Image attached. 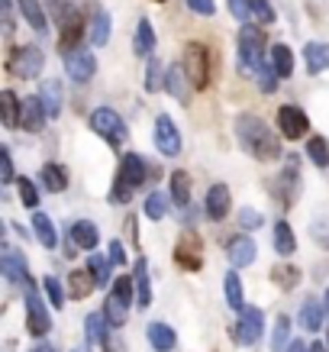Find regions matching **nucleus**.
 <instances>
[{"instance_id":"f257e3e1","label":"nucleus","mask_w":329,"mask_h":352,"mask_svg":"<svg viewBox=\"0 0 329 352\" xmlns=\"http://www.w3.org/2000/svg\"><path fill=\"white\" fill-rule=\"evenodd\" d=\"M236 136L242 142V149L258 162H275L281 159V146H277V136L271 129L255 117V113H242L236 120Z\"/></svg>"},{"instance_id":"f03ea898","label":"nucleus","mask_w":329,"mask_h":352,"mask_svg":"<svg viewBox=\"0 0 329 352\" xmlns=\"http://www.w3.org/2000/svg\"><path fill=\"white\" fill-rule=\"evenodd\" d=\"M146 182V162L139 159L136 152L123 155L120 162V171H117V184L110 191V204H129V197L136 194V188Z\"/></svg>"},{"instance_id":"7ed1b4c3","label":"nucleus","mask_w":329,"mask_h":352,"mask_svg":"<svg viewBox=\"0 0 329 352\" xmlns=\"http://www.w3.org/2000/svg\"><path fill=\"white\" fill-rule=\"evenodd\" d=\"M136 298V278L129 275H120L113 281V291L110 298L104 300V317L110 320V327H123L129 320V304Z\"/></svg>"},{"instance_id":"20e7f679","label":"nucleus","mask_w":329,"mask_h":352,"mask_svg":"<svg viewBox=\"0 0 329 352\" xmlns=\"http://www.w3.org/2000/svg\"><path fill=\"white\" fill-rule=\"evenodd\" d=\"M239 62L245 72H258L265 65V36L252 23H245L239 30Z\"/></svg>"},{"instance_id":"39448f33","label":"nucleus","mask_w":329,"mask_h":352,"mask_svg":"<svg viewBox=\"0 0 329 352\" xmlns=\"http://www.w3.org/2000/svg\"><path fill=\"white\" fill-rule=\"evenodd\" d=\"M43 52L39 45H16L10 55H7V72L13 78H39L43 75Z\"/></svg>"},{"instance_id":"423d86ee","label":"nucleus","mask_w":329,"mask_h":352,"mask_svg":"<svg viewBox=\"0 0 329 352\" xmlns=\"http://www.w3.org/2000/svg\"><path fill=\"white\" fill-rule=\"evenodd\" d=\"M181 65H184V72H188V78H191V85L197 91H203V87L210 85V52H207V45L188 43Z\"/></svg>"},{"instance_id":"0eeeda50","label":"nucleus","mask_w":329,"mask_h":352,"mask_svg":"<svg viewBox=\"0 0 329 352\" xmlns=\"http://www.w3.org/2000/svg\"><path fill=\"white\" fill-rule=\"evenodd\" d=\"M91 126H94V133H100V136L110 142V146H126V136H129V129L126 123H123V117H120L117 110H110V107H100L91 113Z\"/></svg>"},{"instance_id":"6e6552de","label":"nucleus","mask_w":329,"mask_h":352,"mask_svg":"<svg viewBox=\"0 0 329 352\" xmlns=\"http://www.w3.org/2000/svg\"><path fill=\"white\" fill-rule=\"evenodd\" d=\"M174 262H178V268H184V272H197V268L203 265V243L194 230H184V233L178 236Z\"/></svg>"},{"instance_id":"1a4fd4ad","label":"nucleus","mask_w":329,"mask_h":352,"mask_svg":"<svg viewBox=\"0 0 329 352\" xmlns=\"http://www.w3.org/2000/svg\"><path fill=\"white\" fill-rule=\"evenodd\" d=\"M262 327H265L262 307H245L242 317H239V327H236V333H233V340L239 342V346H255L258 336H262Z\"/></svg>"},{"instance_id":"9d476101","label":"nucleus","mask_w":329,"mask_h":352,"mask_svg":"<svg viewBox=\"0 0 329 352\" xmlns=\"http://www.w3.org/2000/svg\"><path fill=\"white\" fill-rule=\"evenodd\" d=\"M58 26H62V30H58V45L65 49V55L81 49L78 43H81V36H84V16H81L78 10H65Z\"/></svg>"},{"instance_id":"9b49d317","label":"nucleus","mask_w":329,"mask_h":352,"mask_svg":"<svg viewBox=\"0 0 329 352\" xmlns=\"http://www.w3.org/2000/svg\"><path fill=\"white\" fill-rule=\"evenodd\" d=\"M155 146H159V152L168 155V159L181 155V133L168 113H161V117L155 120Z\"/></svg>"},{"instance_id":"f8f14e48","label":"nucleus","mask_w":329,"mask_h":352,"mask_svg":"<svg viewBox=\"0 0 329 352\" xmlns=\"http://www.w3.org/2000/svg\"><path fill=\"white\" fill-rule=\"evenodd\" d=\"M65 72L71 75V81H78V85H84V81H91L97 72V58L94 52H87V49H75V52L65 55Z\"/></svg>"},{"instance_id":"ddd939ff","label":"nucleus","mask_w":329,"mask_h":352,"mask_svg":"<svg viewBox=\"0 0 329 352\" xmlns=\"http://www.w3.org/2000/svg\"><path fill=\"white\" fill-rule=\"evenodd\" d=\"M277 129L284 133V139H304L310 129V120L300 107H281L277 110Z\"/></svg>"},{"instance_id":"4468645a","label":"nucleus","mask_w":329,"mask_h":352,"mask_svg":"<svg viewBox=\"0 0 329 352\" xmlns=\"http://www.w3.org/2000/svg\"><path fill=\"white\" fill-rule=\"evenodd\" d=\"M297 188H300L297 162L291 159V162H287V171H281V175H277V182L271 184V191H275V197H277V204H281V207H291V204H294V197H297Z\"/></svg>"},{"instance_id":"2eb2a0df","label":"nucleus","mask_w":329,"mask_h":352,"mask_svg":"<svg viewBox=\"0 0 329 352\" xmlns=\"http://www.w3.org/2000/svg\"><path fill=\"white\" fill-rule=\"evenodd\" d=\"M49 310H45V304L32 291H26V327H30L32 336H45L49 333Z\"/></svg>"},{"instance_id":"dca6fc26","label":"nucleus","mask_w":329,"mask_h":352,"mask_svg":"<svg viewBox=\"0 0 329 352\" xmlns=\"http://www.w3.org/2000/svg\"><path fill=\"white\" fill-rule=\"evenodd\" d=\"M45 107H43V97H26L20 107V126L30 129V133H39L45 126Z\"/></svg>"},{"instance_id":"f3484780","label":"nucleus","mask_w":329,"mask_h":352,"mask_svg":"<svg viewBox=\"0 0 329 352\" xmlns=\"http://www.w3.org/2000/svg\"><path fill=\"white\" fill-rule=\"evenodd\" d=\"M165 87L171 91V97L174 100H181V104H188L191 100V78H188V72H184V65L181 62H174L168 68V78H165Z\"/></svg>"},{"instance_id":"a211bd4d","label":"nucleus","mask_w":329,"mask_h":352,"mask_svg":"<svg viewBox=\"0 0 329 352\" xmlns=\"http://www.w3.org/2000/svg\"><path fill=\"white\" fill-rule=\"evenodd\" d=\"M226 258H229V265L233 268H245L255 262V243L249 239V236H236V239H229V245H226Z\"/></svg>"},{"instance_id":"6ab92c4d","label":"nucleus","mask_w":329,"mask_h":352,"mask_svg":"<svg viewBox=\"0 0 329 352\" xmlns=\"http://www.w3.org/2000/svg\"><path fill=\"white\" fill-rule=\"evenodd\" d=\"M229 204H233L229 188H226V184H213L210 191H207V204H203V210H207L210 220H223V217L229 214Z\"/></svg>"},{"instance_id":"aec40b11","label":"nucleus","mask_w":329,"mask_h":352,"mask_svg":"<svg viewBox=\"0 0 329 352\" xmlns=\"http://www.w3.org/2000/svg\"><path fill=\"white\" fill-rule=\"evenodd\" d=\"M304 62H307V75H319L329 68V45L326 43H307L304 49Z\"/></svg>"},{"instance_id":"412c9836","label":"nucleus","mask_w":329,"mask_h":352,"mask_svg":"<svg viewBox=\"0 0 329 352\" xmlns=\"http://www.w3.org/2000/svg\"><path fill=\"white\" fill-rule=\"evenodd\" d=\"M133 278H136V304H139V307H149V304H152V291H149V262H146V258H136Z\"/></svg>"},{"instance_id":"4be33fe9","label":"nucleus","mask_w":329,"mask_h":352,"mask_svg":"<svg viewBox=\"0 0 329 352\" xmlns=\"http://www.w3.org/2000/svg\"><path fill=\"white\" fill-rule=\"evenodd\" d=\"M71 243H75L78 249H97L100 233H97V226L91 223V220H78V223L71 226Z\"/></svg>"},{"instance_id":"5701e85b","label":"nucleus","mask_w":329,"mask_h":352,"mask_svg":"<svg viewBox=\"0 0 329 352\" xmlns=\"http://www.w3.org/2000/svg\"><path fill=\"white\" fill-rule=\"evenodd\" d=\"M94 288H97V281H94V275H91V272H81V268H78V272H71V275H68V294H71L75 300H84Z\"/></svg>"},{"instance_id":"b1692460","label":"nucleus","mask_w":329,"mask_h":352,"mask_svg":"<svg viewBox=\"0 0 329 352\" xmlns=\"http://www.w3.org/2000/svg\"><path fill=\"white\" fill-rule=\"evenodd\" d=\"M149 342L155 352H171L174 349V342H178V336H174V330H171L168 323H152L149 327Z\"/></svg>"},{"instance_id":"393cba45","label":"nucleus","mask_w":329,"mask_h":352,"mask_svg":"<svg viewBox=\"0 0 329 352\" xmlns=\"http://www.w3.org/2000/svg\"><path fill=\"white\" fill-rule=\"evenodd\" d=\"M271 65H275L277 78H291V75H294V52H291V45H284V43L271 45Z\"/></svg>"},{"instance_id":"a878e982","label":"nucleus","mask_w":329,"mask_h":352,"mask_svg":"<svg viewBox=\"0 0 329 352\" xmlns=\"http://www.w3.org/2000/svg\"><path fill=\"white\" fill-rule=\"evenodd\" d=\"M0 272L10 278V281H16V285H30V275H26V262H23V256L20 252H7L3 256V262H0Z\"/></svg>"},{"instance_id":"bb28decb","label":"nucleus","mask_w":329,"mask_h":352,"mask_svg":"<svg viewBox=\"0 0 329 352\" xmlns=\"http://www.w3.org/2000/svg\"><path fill=\"white\" fill-rule=\"evenodd\" d=\"M20 107H23V100H16L13 91H3V94H0V110H3V126L7 129L20 126Z\"/></svg>"},{"instance_id":"cd10ccee","label":"nucleus","mask_w":329,"mask_h":352,"mask_svg":"<svg viewBox=\"0 0 329 352\" xmlns=\"http://www.w3.org/2000/svg\"><path fill=\"white\" fill-rule=\"evenodd\" d=\"M32 230H36V239H39L45 249H55V243H58V233H55L52 217L36 214V217H32Z\"/></svg>"},{"instance_id":"c85d7f7f","label":"nucleus","mask_w":329,"mask_h":352,"mask_svg":"<svg viewBox=\"0 0 329 352\" xmlns=\"http://www.w3.org/2000/svg\"><path fill=\"white\" fill-rule=\"evenodd\" d=\"M223 281H226L223 288H226V300H229V307H233V310H239V314H242V310H245V298H242V278H239V275H236V272H233V268H229V275H226Z\"/></svg>"},{"instance_id":"c756f323","label":"nucleus","mask_w":329,"mask_h":352,"mask_svg":"<svg viewBox=\"0 0 329 352\" xmlns=\"http://www.w3.org/2000/svg\"><path fill=\"white\" fill-rule=\"evenodd\" d=\"M20 3V13L26 16V23H30L36 32H45V13H43V7H39V0H16Z\"/></svg>"},{"instance_id":"7c9ffc66","label":"nucleus","mask_w":329,"mask_h":352,"mask_svg":"<svg viewBox=\"0 0 329 352\" xmlns=\"http://www.w3.org/2000/svg\"><path fill=\"white\" fill-rule=\"evenodd\" d=\"M271 281H275L277 288H284V291H294L297 288V281H300V268H294V265H275L271 268Z\"/></svg>"},{"instance_id":"2f4dec72","label":"nucleus","mask_w":329,"mask_h":352,"mask_svg":"<svg viewBox=\"0 0 329 352\" xmlns=\"http://www.w3.org/2000/svg\"><path fill=\"white\" fill-rule=\"evenodd\" d=\"M87 336H91V342H97V346H104L113 333H110V320H106L104 314H91L87 317Z\"/></svg>"},{"instance_id":"473e14b6","label":"nucleus","mask_w":329,"mask_h":352,"mask_svg":"<svg viewBox=\"0 0 329 352\" xmlns=\"http://www.w3.org/2000/svg\"><path fill=\"white\" fill-rule=\"evenodd\" d=\"M43 107L49 117H58V110H62V85L58 81H45L43 85Z\"/></svg>"},{"instance_id":"72a5a7b5","label":"nucleus","mask_w":329,"mask_h":352,"mask_svg":"<svg viewBox=\"0 0 329 352\" xmlns=\"http://www.w3.org/2000/svg\"><path fill=\"white\" fill-rule=\"evenodd\" d=\"M323 310L326 307H319L317 300H307V304L300 307V327L307 333H317L319 327H323Z\"/></svg>"},{"instance_id":"f704fd0d","label":"nucleus","mask_w":329,"mask_h":352,"mask_svg":"<svg viewBox=\"0 0 329 352\" xmlns=\"http://www.w3.org/2000/svg\"><path fill=\"white\" fill-rule=\"evenodd\" d=\"M275 249L277 256H294V249H297V239H294V230L281 220V223L275 226Z\"/></svg>"},{"instance_id":"c9c22d12","label":"nucleus","mask_w":329,"mask_h":352,"mask_svg":"<svg viewBox=\"0 0 329 352\" xmlns=\"http://www.w3.org/2000/svg\"><path fill=\"white\" fill-rule=\"evenodd\" d=\"M171 197L178 207H188L191 204V178L184 175V171H174L171 175Z\"/></svg>"},{"instance_id":"e433bc0d","label":"nucleus","mask_w":329,"mask_h":352,"mask_svg":"<svg viewBox=\"0 0 329 352\" xmlns=\"http://www.w3.org/2000/svg\"><path fill=\"white\" fill-rule=\"evenodd\" d=\"M136 52L139 55L155 52V30H152L149 20H139V26H136Z\"/></svg>"},{"instance_id":"4c0bfd02","label":"nucleus","mask_w":329,"mask_h":352,"mask_svg":"<svg viewBox=\"0 0 329 352\" xmlns=\"http://www.w3.org/2000/svg\"><path fill=\"white\" fill-rule=\"evenodd\" d=\"M43 184H45V191H52V194L65 191V188H68V175H65L62 165H45L43 168Z\"/></svg>"},{"instance_id":"58836bf2","label":"nucleus","mask_w":329,"mask_h":352,"mask_svg":"<svg viewBox=\"0 0 329 352\" xmlns=\"http://www.w3.org/2000/svg\"><path fill=\"white\" fill-rule=\"evenodd\" d=\"M307 155H310V162H313V165H319V168H329V142L323 136H310Z\"/></svg>"},{"instance_id":"ea45409f","label":"nucleus","mask_w":329,"mask_h":352,"mask_svg":"<svg viewBox=\"0 0 329 352\" xmlns=\"http://www.w3.org/2000/svg\"><path fill=\"white\" fill-rule=\"evenodd\" d=\"M110 265H113V258H106V256H91V262H87V272L94 275L97 288H100V285H110Z\"/></svg>"},{"instance_id":"a19ab883","label":"nucleus","mask_w":329,"mask_h":352,"mask_svg":"<svg viewBox=\"0 0 329 352\" xmlns=\"http://www.w3.org/2000/svg\"><path fill=\"white\" fill-rule=\"evenodd\" d=\"M110 39V16L100 10H94V26H91V43L94 45H106Z\"/></svg>"},{"instance_id":"79ce46f5","label":"nucleus","mask_w":329,"mask_h":352,"mask_svg":"<svg viewBox=\"0 0 329 352\" xmlns=\"http://www.w3.org/2000/svg\"><path fill=\"white\" fill-rule=\"evenodd\" d=\"M291 340V320H287L284 314L275 320V333H271V349L275 352H284V342Z\"/></svg>"},{"instance_id":"37998d69","label":"nucleus","mask_w":329,"mask_h":352,"mask_svg":"<svg viewBox=\"0 0 329 352\" xmlns=\"http://www.w3.org/2000/svg\"><path fill=\"white\" fill-rule=\"evenodd\" d=\"M165 78L168 75H161L159 58H149V68H146V91H159V87L165 85Z\"/></svg>"},{"instance_id":"c03bdc74","label":"nucleus","mask_w":329,"mask_h":352,"mask_svg":"<svg viewBox=\"0 0 329 352\" xmlns=\"http://www.w3.org/2000/svg\"><path fill=\"white\" fill-rule=\"evenodd\" d=\"M165 210H168V207H165V194L152 191L149 197H146V217H149V220H161Z\"/></svg>"},{"instance_id":"a18cd8bd","label":"nucleus","mask_w":329,"mask_h":352,"mask_svg":"<svg viewBox=\"0 0 329 352\" xmlns=\"http://www.w3.org/2000/svg\"><path fill=\"white\" fill-rule=\"evenodd\" d=\"M45 285V298H49V304H52V307H62L65 304V291H62V281H58V278H45L43 281Z\"/></svg>"},{"instance_id":"49530a36","label":"nucleus","mask_w":329,"mask_h":352,"mask_svg":"<svg viewBox=\"0 0 329 352\" xmlns=\"http://www.w3.org/2000/svg\"><path fill=\"white\" fill-rule=\"evenodd\" d=\"M252 16L262 23V26H271V23H275V10H271L268 0H252Z\"/></svg>"},{"instance_id":"de8ad7c7","label":"nucleus","mask_w":329,"mask_h":352,"mask_svg":"<svg viewBox=\"0 0 329 352\" xmlns=\"http://www.w3.org/2000/svg\"><path fill=\"white\" fill-rule=\"evenodd\" d=\"M20 201L26 204V207H36V204H39V191H36V184H32L30 178H20Z\"/></svg>"},{"instance_id":"09e8293b","label":"nucleus","mask_w":329,"mask_h":352,"mask_svg":"<svg viewBox=\"0 0 329 352\" xmlns=\"http://www.w3.org/2000/svg\"><path fill=\"white\" fill-rule=\"evenodd\" d=\"M258 81H262V91H275V85H277V72H275V65H262L258 72Z\"/></svg>"},{"instance_id":"8fccbe9b","label":"nucleus","mask_w":329,"mask_h":352,"mask_svg":"<svg viewBox=\"0 0 329 352\" xmlns=\"http://www.w3.org/2000/svg\"><path fill=\"white\" fill-rule=\"evenodd\" d=\"M226 3H229V13H233L236 20H249V16H252V0H226Z\"/></svg>"},{"instance_id":"3c124183","label":"nucleus","mask_w":329,"mask_h":352,"mask_svg":"<svg viewBox=\"0 0 329 352\" xmlns=\"http://www.w3.org/2000/svg\"><path fill=\"white\" fill-rule=\"evenodd\" d=\"M239 223H242V230H258L262 226V214L252 210V207H245L242 214H239Z\"/></svg>"},{"instance_id":"603ef678","label":"nucleus","mask_w":329,"mask_h":352,"mask_svg":"<svg viewBox=\"0 0 329 352\" xmlns=\"http://www.w3.org/2000/svg\"><path fill=\"white\" fill-rule=\"evenodd\" d=\"M0 171H3V178H0V182L10 184V182H13V159H10V149H0Z\"/></svg>"},{"instance_id":"864d4df0","label":"nucleus","mask_w":329,"mask_h":352,"mask_svg":"<svg viewBox=\"0 0 329 352\" xmlns=\"http://www.w3.org/2000/svg\"><path fill=\"white\" fill-rule=\"evenodd\" d=\"M188 7H191L194 13H201V16H213V0H188Z\"/></svg>"},{"instance_id":"5fc2aeb1","label":"nucleus","mask_w":329,"mask_h":352,"mask_svg":"<svg viewBox=\"0 0 329 352\" xmlns=\"http://www.w3.org/2000/svg\"><path fill=\"white\" fill-rule=\"evenodd\" d=\"M110 258H113V265H126V249H123V243H110Z\"/></svg>"},{"instance_id":"6e6d98bb","label":"nucleus","mask_w":329,"mask_h":352,"mask_svg":"<svg viewBox=\"0 0 329 352\" xmlns=\"http://www.w3.org/2000/svg\"><path fill=\"white\" fill-rule=\"evenodd\" d=\"M326 223H329V220H326ZM313 233H317V239H319V243H323V245H329V233H326V230H319V226H317Z\"/></svg>"},{"instance_id":"4d7b16f0","label":"nucleus","mask_w":329,"mask_h":352,"mask_svg":"<svg viewBox=\"0 0 329 352\" xmlns=\"http://www.w3.org/2000/svg\"><path fill=\"white\" fill-rule=\"evenodd\" d=\"M310 352H326V346L323 342H310Z\"/></svg>"},{"instance_id":"13d9d810","label":"nucleus","mask_w":329,"mask_h":352,"mask_svg":"<svg viewBox=\"0 0 329 352\" xmlns=\"http://www.w3.org/2000/svg\"><path fill=\"white\" fill-rule=\"evenodd\" d=\"M291 352H307V346H304V342H294V346H291Z\"/></svg>"},{"instance_id":"bf43d9fd","label":"nucleus","mask_w":329,"mask_h":352,"mask_svg":"<svg viewBox=\"0 0 329 352\" xmlns=\"http://www.w3.org/2000/svg\"><path fill=\"white\" fill-rule=\"evenodd\" d=\"M32 352H55V349H52V346H36Z\"/></svg>"},{"instance_id":"052dcab7","label":"nucleus","mask_w":329,"mask_h":352,"mask_svg":"<svg viewBox=\"0 0 329 352\" xmlns=\"http://www.w3.org/2000/svg\"><path fill=\"white\" fill-rule=\"evenodd\" d=\"M326 310H329V291H326Z\"/></svg>"},{"instance_id":"680f3d73","label":"nucleus","mask_w":329,"mask_h":352,"mask_svg":"<svg viewBox=\"0 0 329 352\" xmlns=\"http://www.w3.org/2000/svg\"><path fill=\"white\" fill-rule=\"evenodd\" d=\"M155 3H165V0H155Z\"/></svg>"}]
</instances>
